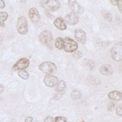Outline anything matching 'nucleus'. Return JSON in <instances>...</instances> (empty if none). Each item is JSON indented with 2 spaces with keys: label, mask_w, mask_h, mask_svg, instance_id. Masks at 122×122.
Here are the masks:
<instances>
[{
  "label": "nucleus",
  "mask_w": 122,
  "mask_h": 122,
  "mask_svg": "<svg viewBox=\"0 0 122 122\" xmlns=\"http://www.w3.org/2000/svg\"><path fill=\"white\" fill-rule=\"evenodd\" d=\"M68 5L73 12L80 14L83 13V9L78 3L76 0H68Z\"/></svg>",
  "instance_id": "nucleus-11"
},
{
  "label": "nucleus",
  "mask_w": 122,
  "mask_h": 122,
  "mask_svg": "<svg viewBox=\"0 0 122 122\" xmlns=\"http://www.w3.org/2000/svg\"><path fill=\"white\" fill-rule=\"evenodd\" d=\"M122 0H120L119 1V2H118V4L117 6H118V10H119V11H120V12H122Z\"/></svg>",
  "instance_id": "nucleus-28"
},
{
  "label": "nucleus",
  "mask_w": 122,
  "mask_h": 122,
  "mask_svg": "<svg viewBox=\"0 0 122 122\" xmlns=\"http://www.w3.org/2000/svg\"><path fill=\"white\" fill-rule=\"evenodd\" d=\"M4 89V88L3 85L2 84H0V94H1L3 92Z\"/></svg>",
  "instance_id": "nucleus-32"
},
{
  "label": "nucleus",
  "mask_w": 122,
  "mask_h": 122,
  "mask_svg": "<svg viewBox=\"0 0 122 122\" xmlns=\"http://www.w3.org/2000/svg\"><path fill=\"white\" fill-rule=\"evenodd\" d=\"M44 122H54L53 118L51 116H48L44 119Z\"/></svg>",
  "instance_id": "nucleus-25"
},
{
  "label": "nucleus",
  "mask_w": 122,
  "mask_h": 122,
  "mask_svg": "<svg viewBox=\"0 0 122 122\" xmlns=\"http://www.w3.org/2000/svg\"><path fill=\"white\" fill-rule=\"evenodd\" d=\"M63 43L64 39L61 37H58L56 40L55 45L57 49L59 50H61L63 47Z\"/></svg>",
  "instance_id": "nucleus-18"
},
{
  "label": "nucleus",
  "mask_w": 122,
  "mask_h": 122,
  "mask_svg": "<svg viewBox=\"0 0 122 122\" xmlns=\"http://www.w3.org/2000/svg\"><path fill=\"white\" fill-rule=\"evenodd\" d=\"M17 29L18 32L21 35H25L27 33L28 30V22L24 16H20L18 19Z\"/></svg>",
  "instance_id": "nucleus-4"
},
{
  "label": "nucleus",
  "mask_w": 122,
  "mask_h": 122,
  "mask_svg": "<svg viewBox=\"0 0 122 122\" xmlns=\"http://www.w3.org/2000/svg\"><path fill=\"white\" fill-rule=\"evenodd\" d=\"M32 121L33 118L31 116H28L25 118L24 122H32Z\"/></svg>",
  "instance_id": "nucleus-29"
},
{
  "label": "nucleus",
  "mask_w": 122,
  "mask_h": 122,
  "mask_svg": "<svg viewBox=\"0 0 122 122\" xmlns=\"http://www.w3.org/2000/svg\"><path fill=\"white\" fill-rule=\"evenodd\" d=\"M40 4L44 9L49 11H55L61 7L58 0H41Z\"/></svg>",
  "instance_id": "nucleus-1"
},
{
  "label": "nucleus",
  "mask_w": 122,
  "mask_h": 122,
  "mask_svg": "<svg viewBox=\"0 0 122 122\" xmlns=\"http://www.w3.org/2000/svg\"><path fill=\"white\" fill-rule=\"evenodd\" d=\"M5 7V4L3 0H0V9H4Z\"/></svg>",
  "instance_id": "nucleus-30"
},
{
  "label": "nucleus",
  "mask_w": 122,
  "mask_h": 122,
  "mask_svg": "<svg viewBox=\"0 0 122 122\" xmlns=\"http://www.w3.org/2000/svg\"><path fill=\"white\" fill-rule=\"evenodd\" d=\"M71 95L73 99L76 100L81 98V92L77 90H74L72 91L71 93Z\"/></svg>",
  "instance_id": "nucleus-21"
},
{
  "label": "nucleus",
  "mask_w": 122,
  "mask_h": 122,
  "mask_svg": "<svg viewBox=\"0 0 122 122\" xmlns=\"http://www.w3.org/2000/svg\"><path fill=\"white\" fill-rule=\"evenodd\" d=\"M8 17V14L5 11L0 12V26L5 27V24L4 21H6Z\"/></svg>",
  "instance_id": "nucleus-16"
},
{
  "label": "nucleus",
  "mask_w": 122,
  "mask_h": 122,
  "mask_svg": "<svg viewBox=\"0 0 122 122\" xmlns=\"http://www.w3.org/2000/svg\"><path fill=\"white\" fill-rule=\"evenodd\" d=\"M39 69L46 74L55 73L57 71V67L54 63L51 61H45L40 64Z\"/></svg>",
  "instance_id": "nucleus-3"
},
{
  "label": "nucleus",
  "mask_w": 122,
  "mask_h": 122,
  "mask_svg": "<svg viewBox=\"0 0 122 122\" xmlns=\"http://www.w3.org/2000/svg\"><path fill=\"white\" fill-rule=\"evenodd\" d=\"M54 26L60 30H64L67 28V25L64 20L61 17L56 18L54 22Z\"/></svg>",
  "instance_id": "nucleus-14"
},
{
  "label": "nucleus",
  "mask_w": 122,
  "mask_h": 122,
  "mask_svg": "<svg viewBox=\"0 0 122 122\" xmlns=\"http://www.w3.org/2000/svg\"><path fill=\"white\" fill-rule=\"evenodd\" d=\"M110 1L111 2V3L113 5H115V6H116L117 5L118 2H119V1L120 0H110Z\"/></svg>",
  "instance_id": "nucleus-31"
},
{
  "label": "nucleus",
  "mask_w": 122,
  "mask_h": 122,
  "mask_svg": "<svg viewBox=\"0 0 122 122\" xmlns=\"http://www.w3.org/2000/svg\"><path fill=\"white\" fill-rule=\"evenodd\" d=\"M29 60L25 57L22 58L18 60L13 66V69L15 71H20L26 69L29 65Z\"/></svg>",
  "instance_id": "nucleus-7"
},
{
  "label": "nucleus",
  "mask_w": 122,
  "mask_h": 122,
  "mask_svg": "<svg viewBox=\"0 0 122 122\" xmlns=\"http://www.w3.org/2000/svg\"><path fill=\"white\" fill-rule=\"evenodd\" d=\"M116 112L118 115L121 117L122 115V104H120L118 105L116 109Z\"/></svg>",
  "instance_id": "nucleus-24"
},
{
  "label": "nucleus",
  "mask_w": 122,
  "mask_h": 122,
  "mask_svg": "<svg viewBox=\"0 0 122 122\" xmlns=\"http://www.w3.org/2000/svg\"><path fill=\"white\" fill-rule=\"evenodd\" d=\"M54 122H67V119L64 117L59 116L55 118Z\"/></svg>",
  "instance_id": "nucleus-22"
},
{
  "label": "nucleus",
  "mask_w": 122,
  "mask_h": 122,
  "mask_svg": "<svg viewBox=\"0 0 122 122\" xmlns=\"http://www.w3.org/2000/svg\"><path fill=\"white\" fill-rule=\"evenodd\" d=\"M66 23L69 25H74L76 24L79 21V17L76 13L71 12L68 13L64 18Z\"/></svg>",
  "instance_id": "nucleus-10"
},
{
  "label": "nucleus",
  "mask_w": 122,
  "mask_h": 122,
  "mask_svg": "<svg viewBox=\"0 0 122 122\" xmlns=\"http://www.w3.org/2000/svg\"><path fill=\"white\" fill-rule=\"evenodd\" d=\"M78 45L77 43L72 39L66 37L64 40L63 47L64 51L67 52H72L77 50Z\"/></svg>",
  "instance_id": "nucleus-6"
},
{
  "label": "nucleus",
  "mask_w": 122,
  "mask_h": 122,
  "mask_svg": "<svg viewBox=\"0 0 122 122\" xmlns=\"http://www.w3.org/2000/svg\"><path fill=\"white\" fill-rule=\"evenodd\" d=\"M99 71L100 72L104 75H111L113 72L112 67L109 64H105L102 65L99 69Z\"/></svg>",
  "instance_id": "nucleus-13"
},
{
  "label": "nucleus",
  "mask_w": 122,
  "mask_h": 122,
  "mask_svg": "<svg viewBox=\"0 0 122 122\" xmlns=\"http://www.w3.org/2000/svg\"><path fill=\"white\" fill-rule=\"evenodd\" d=\"M20 0V1L21 2H22V3H25L26 1H27V0Z\"/></svg>",
  "instance_id": "nucleus-33"
},
{
  "label": "nucleus",
  "mask_w": 122,
  "mask_h": 122,
  "mask_svg": "<svg viewBox=\"0 0 122 122\" xmlns=\"http://www.w3.org/2000/svg\"><path fill=\"white\" fill-rule=\"evenodd\" d=\"M72 56L75 59H79L81 57L82 53L79 51H75Z\"/></svg>",
  "instance_id": "nucleus-23"
},
{
  "label": "nucleus",
  "mask_w": 122,
  "mask_h": 122,
  "mask_svg": "<svg viewBox=\"0 0 122 122\" xmlns=\"http://www.w3.org/2000/svg\"><path fill=\"white\" fill-rule=\"evenodd\" d=\"M43 82L46 86L52 87L57 85L58 82V79L56 76L51 74H49L44 76Z\"/></svg>",
  "instance_id": "nucleus-8"
},
{
  "label": "nucleus",
  "mask_w": 122,
  "mask_h": 122,
  "mask_svg": "<svg viewBox=\"0 0 122 122\" xmlns=\"http://www.w3.org/2000/svg\"><path fill=\"white\" fill-rule=\"evenodd\" d=\"M62 92V91H61V92H59V93H57V94L55 95L54 98L55 99H56V100L60 99V98L61 97L62 95L63 94V92Z\"/></svg>",
  "instance_id": "nucleus-27"
},
{
  "label": "nucleus",
  "mask_w": 122,
  "mask_h": 122,
  "mask_svg": "<svg viewBox=\"0 0 122 122\" xmlns=\"http://www.w3.org/2000/svg\"><path fill=\"white\" fill-rule=\"evenodd\" d=\"M66 82L64 81L61 80L57 84L55 88V91L58 92H61L66 88Z\"/></svg>",
  "instance_id": "nucleus-17"
},
{
  "label": "nucleus",
  "mask_w": 122,
  "mask_h": 122,
  "mask_svg": "<svg viewBox=\"0 0 122 122\" xmlns=\"http://www.w3.org/2000/svg\"><path fill=\"white\" fill-rule=\"evenodd\" d=\"M111 54L113 59L117 61L122 60V42L115 44L111 50Z\"/></svg>",
  "instance_id": "nucleus-5"
},
{
  "label": "nucleus",
  "mask_w": 122,
  "mask_h": 122,
  "mask_svg": "<svg viewBox=\"0 0 122 122\" xmlns=\"http://www.w3.org/2000/svg\"><path fill=\"white\" fill-rule=\"evenodd\" d=\"M115 108V104L114 103L112 102L111 103V104L108 106V110L109 111H112Z\"/></svg>",
  "instance_id": "nucleus-26"
},
{
  "label": "nucleus",
  "mask_w": 122,
  "mask_h": 122,
  "mask_svg": "<svg viewBox=\"0 0 122 122\" xmlns=\"http://www.w3.org/2000/svg\"><path fill=\"white\" fill-rule=\"evenodd\" d=\"M29 16L31 21L33 23H37L40 19L39 12L35 8H31L29 11Z\"/></svg>",
  "instance_id": "nucleus-12"
},
{
  "label": "nucleus",
  "mask_w": 122,
  "mask_h": 122,
  "mask_svg": "<svg viewBox=\"0 0 122 122\" xmlns=\"http://www.w3.org/2000/svg\"><path fill=\"white\" fill-rule=\"evenodd\" d=\"M18 75L21 78L24 80L28 79L29 77V73L26 71H25L24 70H20L18 71Z\"/></svg>",
  "instance_id": "nucleus-20"
},
{
  "label": "nucleus",
  "mask_w": 122,
  "mask_h": 122,
  "mask_svg": "<svg viewBox=\"0 0 122 122\" xmlns=\"http://www.w3.org/2000/svg\"><path fill=\"white\" fill-rule=\"evenodd\" d=\"M39 40L43 45L50 48L51 47L53 41L52 35L48 30H43L39 35Z\"/></svg>",
  "instance_id": "nucleus-2"
},
{
  "label": "nucleus",
  "mask_w": 122,
  "mask_h": 122,
  "mask_svg": "<svg viewBox=\"0 0 122 122\" xmlns=\"http://www.w3.org/2000/svg\"><path fill=\"white\" fill-rule=\"evenodd\" d=\"M74 36L75 39L77 41L84 44L86 41V35L85 31L81 29L78 28L75 30Z\"/></svg>",
  "instance_id": "nucleus-9"
},
{
  "label": "nucleus",
  "mask_w": 122,
  "mask_h": 122,
  "mask_svg": "<svg viewBox=\"0 0 122 122\" xmlns=\"http://www.w3.org/2000/svg\"><path fill=\"white\" fill-rule=\"evenodd\" d=\"M102 16L104 17L105 19L109 21H112V14L108 11L106 10H103L102 11Z\"/></svg>",
  "instance_id": "nucleus-19"
},
{
  "label": "nucleus",
  "mask_w": 122,
  "mask_h": 122,
  "mask_svg": "<svg viewBox=\"0 0 122 122\" xmlns=\"http://www.w3.org/2000/svg\"><path fill=\"white\" fill-rule=\"evenodd\" d=\"M108 98L113 101H118L122 100V93L117 91H112L108 94Z\"/></svg>",
  "instance_id": "nucleus-15"
}]
</instances>
